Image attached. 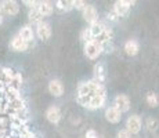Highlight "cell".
I'll return each instance as SVG.
<instances>
[{
    "instance_id": "52a82bcc",
    "label": "cell",
    "mask_w": 159,
    "mask_h": 138,
    "mask_svg": "<svg viewBox=\"0 0 159 138\" xmlns=\"http://www.w3.org/2000/svg\"><path fill=\"white\" fill-rule=\"evenodd\" d=\"M0 4H2V11L4 14L10 15V17L17 15L20 13V6H18V3L14 2V0H4V2H2Z\"/></svg>"
},
{
    "instance_id": "7c38bea8",
    "label": "cell",
    "mask_w": 159,
    "mask_h": 138,
    "mask_svg": "<svg viewBox=\"0 0 159 138\" xmlns=\"http://www.w3.org/2000/svg\"><path fill=\"white\" fill-rule=\"evenodd\" d=\"M105 119L109 123L116 124L122 120V113L119 112L115 106H109V108H107V110H105Z\"/></svg>"
},
{
    "instance_id": "44dd1931",
    "label": "cell",
    "mask_w": 159,
    "mask_h": 138,
    "mask_svg": "<svg viewBox=\"0 0 159 138\" xmlns=\"http://www.w3.org/2000/svg\"><path fill=\"white\" fill-rule=\"evenodd\" d=\"M21 86H22V76H21V73H14V78H13V80H11V83H10V87L18 90Z\"/></svg>"
},
{
    "instance_id": "f1b7e54d",
    "label": "cell",
    "mask_w": 159,
    "mask_h": 138,
    "mask_svg": "<svg viewBox=\"0 0 159 138\" xmlns=\"http://www.w3.org/2000/svg\"><path fill=\"white\" fill-rule=\"evenodd\" d=\"M3 24V11H2V4H0V25Z\"/></svg>"
},
{
    "instance_id": "83f0119b",
    "label": "cell",
    "mask_w": 159,
    "mask_h": 138,
    "mask_svg": "<svg viewBox=\"0 0 159 138\" xmlns=\"http://www.w3.org/2000/svg\"><path fill=\"white\" fill-rule=\"evenodd\" d=\"M86 138H98V137H97V133L94 130H89L86 133Z\"/></svg>"
},
{
    "instance_id": "ac0fdd59",
    "label": "cell",
    "mask_w": 159,
    "mask_h": 138,
    "mask_svg": "<svg viewBox=\"0 0 159 138\" xmlns=\"http://www.w3.org/2000/svg\"><path fill=\"white\" fill-rule=\"evenodd\" d=\"M145 101H147V104H148L151 108H157V106L159 105V97H158V94L152 93V91H148V93H147Z\"/></svg>"
},
{
    "instance_id": "7a4b0ae2",
    "label": "cell",
    "mask_w": 159,
    "mask_h": 138,
    "mask_svg": "<svg viewBox=\"0 0 159 138\" xmlns=\"http://www.w3.org/2000/svg\"><path fill=\"white\" fill-rule=\"evenodd\" d=\"M102 53V47L101 43L97 40H91L84 44V55L89 58V60H96L98 58Z\"/></svg>"
},
{
    "instance_id": "9a60e30c",
    "label": "cell",
    "mask_w": 159,
    "mask_h": 138,
    "mask_svg": "<svg viewBox=\"0 0 159 138\" xmlns=\"http://www.w3.org/2000/svg\"><path fill=\"white\" fill-rule=\"evenodd\" d=\"M139 50H140V44L137 40H127L125 43V53L130 57H134V55L139 54Z\"/></svg>"
},
{
    "instance_id": "3957f363",
    "label": "cell",
    "mask_w": 159,
    "mask_h": 138,
    "mask_svg": "<svg viewBox=\"0 0 159 138\" xmlns=\"http://www.w3.org/2000/svg\"><path fill=\"white\" fill-rule=\"evenodd\" d=\"M143 127V120L139 115H131L126 120V130L130 134H139Z\"/></svg>"
},
{
    "instance_id": "603a6c76",
    "label": "cell",
    "mask_w": 159,
    "mask_h": 138,
    "mask_svg": "<svg viewBox=\"0 0 159 138\" xmlns=\"http://www.w3.org/2000/svg\"><path fill=\"white\" fill-rule=\"evenodd\" d=\"M80 40L83 42L84 44L93 40V38H91V35H90V30H89V28H86V29H83L80 32Z\"/></svg>"
},
{
    "instance_id": "ffe728a7",
    "label": "cell",
    "mask_w": 159,
    "mask_h": 138,
    "mask_svg": "<svg viewBox=\"0 0 159 138\" xmlns=\"http://www.w3.org/2000/svg\"><path fill=\"white\" fill-rule=\"evenodd\" d=\"M28 17H29V21H30V22L36 24V25H38V24H40L42 21H43V17L39 14V11L36 10V8H32V10L29 11Z\"/></svg>"
},
{
    "instance_id": "cb8c5ba5",
    "label": "cell",
    "mask_w": 159,
    "mask_h": 138,
    "mask_svg": "<svg viewBox=\"0 0 159 138\" xmlns=\"http://www.w3.org/2000/svg\"><path fill=\"white\" fill-rule=\"evenodd\" d=\"M87 3L83 2V0H73V8H76V10H80L83 11L84 7H86Z\"/></svg>"
},
{
    "instance_id": "9c48e42d",
    "label": "cell",
    "mask_w": 159,
    "mask_h": 138,
    "mask_svg": "<svg viewBox=\"0 0 159 138\" xmlns=\"http://www.w3.org/2000/svg\"><path fill=\"white\" fill-rule=\"evenodd\" d=\"M10 44H11V48H13L14 51H17V53H24V51H26L28 50V47H29V43L24 40L18 33L14 36L13 39H11Z\"/></svg>"
},
{
    "instance_id": "ba28073f",
    "label": "cell",
    "mask_w": 159,
    "mask_h": 138,
    "mask_svg": "<svg viewBox=\"0 0 159 138\" xmlns=\"http://www.w3.org/2000/svg\"><path fill=\"white\" fill-rule=\"evenodd\" d=\"M36 35H38V38L42 39V40H48L51 36V25L48 22L42 21L40 24L36 25Z\"/></svg>"
},
{
    "instance_id": "e0dca14e",
    "label": "cell",
    "mask_w": 159,
    "mask_h": 138,
    "mask_svg": "<svg viewBox=\"0 0 159 138\" xmlns=\"http://www.w3.org/2000/svg\"><path fill=\"white\" fill-rule=\"evenodd\" d=\"M18 35H20L24 40L28 42V43H30L33 39H35V32H33V29H32V26H30V25L22 26L20 29V32H18Z\"/></svg>"
},
{
    "instance_id": "6da1fadb",
    "label": "cell",
    "mask_w": 159,
    "mask_h": 138,
    "mask_svg": "<svg viewBox=\"0 0 159 138\" xmlns=\"http://www.w3.org/2000/svg\"><path fill=\"white\" fill-rule=\"evenodd\" d=\"M105 100H107V90H105V87H104V84H101L98 88H97L96 93H94V96L91 97L87 108L91 109V110L101 108L104 104H105Z\"/></svg>"
},
{
    "instance_id": "30bf717a",
    "label": "cell",
    "mask_w": 159,
    "mask_h": 138,
    "mask_svg": "<svg viewBox=\"0 0 159 138\" xmlns=\"http://www.w3.org/2000/svg\"><path fill=\"white\" fill-rule=\"evenodd\" d=\"M48 93L54 97H61L64 94V84L61 80L54 79L48 83Z\"/></svg>"
},
{
    "instance_id": "4fadbf2b",
    "label": "cell",
    "mask_w": 159,
    "mask_h": 138,
    "mask_svg": "<svg viewBox=\"0 0 159 138\" xmlns=\"http://www.w3.org/2000/svg\"><path fill=\"white\" fill-rule=\"evenodd\" d=\"M105 28L107 26L104 25V24L100 22V21L91 24L90 28H89V30H90V35H91V38H93V40H97V39L101 38V35H102V32H104Z\"/></svg>"
},
{
    "instance_id": "5b68a950",
    "label": "cell",
    "mask_w": 159,
    "mask_h": 138,
    "mask_svg": "<svg viewBox=\"0 0 159 138\" xmlns=\"http://www.w3.org/2000/svg\"><path fill=\"white\" fill-rule=\"evenodd\" d=\"M114 106L120 113L127 112V110L130 109V100H129V97L125 96V94H118V96L115 97V100H114Z\"/></svg>"
},
{
    "instance_id": "d6986e66",
    "label": "cell",
    "mask_w": 159,
    "mask_h": 138,
    "mask_svg": "<svg viewBox=\"0 0 159 138\" xmlns=\"http://www.w3.org/2000/svg\"><path fill=\"white\" fill-rule=\"evenodd\" d=\"M57 8L61 11H71L73 10V0H58L57 2Z\"/></svg>"
},
{
    "instance_id": "8fae6325",
    "label": "cell",
    "mask_w": 159,
    "mask_h": 138,
    "mask_svg": "<svg viewBox=\"0 0 159 138\" xmlns=\"http://www.w3.org/2000/svg\"><path fill=\"white\" fill-rule=\"evenodd\" d=\"M61 116L62 115H61V110L58 106H50V108L46 110V119L53 124H57L61 120Z\"/></svg>"
},
{
    "instance_id": "7402d4cb",
    "label": "cell",
    "mask_w": 159,
    "mask_h": 138,
    "mask_svg": "<svg viewBox=\"0 0 159 138\" xmlns=\"http://www.w3.org/2000/svg\"><path fill=\"white\" fill-rule=\"evenodd\" d=\"M2 76H4L6 82L11 83V80H13V78H14V70L10 69V68H3L2 69Z\"/></svg>"
},
{
    "instance_id": "277c9868",
    "label": "cell",
    "mask_w": 159,
    "mask_h": 138,
    "mask_svg": "<svg viewBox=\"0 0 159 138\" xmlns=\"http://www.w3.org/2000/svg\"><path fill=\"white\" fill-rule=\"evenodd\" d=\"M133 4L134 2H130V0H118L114 4V11L118 14V17H126Z\"/></svg>"
},
{
    "instance_id": "484cf974",
    "label": "cell",
    "mask_w": 159,
    "mask_h": 138,
    "mask_svg": "<svg viewBox=\"0 0 159 138\" xmlns=\"http://www.w3.org/2000/svg\"><path fill=\"white\" fill-rule=\"evenodd\" d=\"M24 4L28 6L30 10H32V8H36V7H38V2H33V0H25V2H24Z\"/></svg>"
},
{
    "instance_id": "2e32d148",
    "label": "cell",
    "mask_w": 159,
    "mask_h": 138,
    "mask_svg": "<svg viewBox=\"0 0 159 138\" xmlns=\"http://www.w3.org/2000/svg\"><path fill=\"white\" fill-rule=\"evenodd\" d=\"M36 10L39 11V14L42 17H48L53 13V4L50 2H38V7Z\"/></svg>"
},
{
    "instance_id": "5bb4252c",
    "label": "cell",
    "mask_w": 159,
    "mask_h": 138,
    "mask_svg": "<svg viewBox=\"0 0 159 138\" xmlns=\"http://www.w3.org/2000/svg\"><path fill=\"white\" fill-rule=\"evenodd\" d=\"M93 75H94L93 80H96L97 83H100V84H104V82H105V69H104V65L101 62H98V64L94 65Z\"/></svg>"
},
{
    "instance_id": "4316f807",
    "label": "cell",
    "mask_w": 159,
    "mask_h": 138,
    "mask_svg": "<svg viewBox=\"0 0 159 138\" xmlns=\"http://www.w3.org/2000/svg\"><path fill=\"white\" fill-rule=\"evenodd\" d=\"M118 18H119L118 14H116L114 10H112L111 13H108V20H111V21H118Z\"/></svg>"
},
{
    "instance_id": "8992f818",
    "label": "cell",
    "mask_w": 159,
    "mask_h": 138,
    "mask_svg": "<svg viewBox=\"0 0 159 138\" xmlns=\"http://www.w3.org/2000/svg\"><path fill=\"white\" fill-rule=\"evenodd\" d=\"M82 17H83V20L86 21L87 24H90V25L98 21V13H97L96 7L91 4H86L84 10L82 11Z\"/></svg>"
},
{
    "instance_id": "d4e9b609",
    "label": "cell",
    "mask_w": 159,
    "mask_h": 138,
    "mask_svg": "<svg viewBox=\"0 0 159 138\" xmlns=\"http://www.w3.org/2000/svg\"><path fill=\"white\" fill-rule=\"evenodd\" d=\"M116 138H131V134L126 130V128H123V130H119L118 131V134H116Z\"/></svg>"
}]
</instances>
